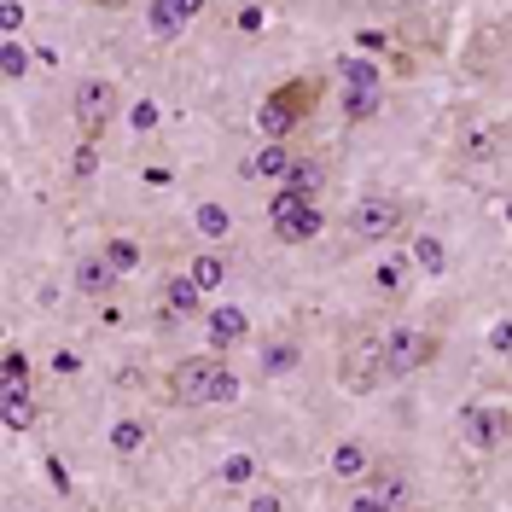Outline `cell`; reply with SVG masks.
Returning <instances> with one entry per match:
<instances>
[{"label":"cell","mask_w":512,"mask_h":512,"mask_svg":"<svg viewBox=\"0 0 512 512\" xmlns=\"http://www.w3.org/2000/svg\"><path fill=\"white\" fill-rule=\"evenodd\" d=\"M163 384H169V402H181V408H216V402L239 396V373L222 355H187L163 373Z\"/></svg>","instance_id":"obj_1"},{"label":"cell","mask_w":512,"mask_h":512,"mask_svg":"<svg viewBox=\"0 0 512 512\" xmlns=\"http://www.w3.org/2000/svg\"><path fill=\"white\" fill-rule=\"evenodd\" d=\"M338 379H344V390H355V396L379 390V384L390 379V332L355 326L350 338H344V350H338Z\"/></svg>","instance_id":"obj_2"},{"label":"cell","mask_w":512,"mask_h":512,"mask_svg":"<svg viewBox=\"0 0 512 512\" xmlns=\"http://www.w3.org/2000/svg\"><path fill=\"white\" fill-rule=\"evenodd\" d=\"M268 227H274V239H286V245H309L320 233V198H309V192H297V187H274Z\"/></svg>","instance_id":"obj_3"},{"label":"cell","mask_w":512,"mask_h":512,"mask_svg":"<svg viewBox=\"0 0 512 512\" xmlns=\"http://www.w3.org/2000/svg\"><path fill=\"white\" fill-rule=\"evenodd\" d=\"M402 227H408V204L390 198V192H367V198L350 210V233L361 239V245H384V239H396Z\"/></svg>","instance_id":"obj_4"},{"label":"cell","mask_w":512,"mask_h":512,"mask_svg":"<svg viewBox=\"0 0 512 512\" xmlns=\"http://www.w3.org/2000/svg\"><path fill=\"white\" fill-rule=\"evenodd\" d=\"M117 88L105 82V76H88V82H76V99H70V117H76V134L82 140H99L105 128L117 123Z\"/></svg>","instance_id":"obj_5"},{"label":"cell","mask_w":512,"mask_h":512,"mask_svg":"<svg viewBox=\"0 0 512 512\" xmlns=\"http://www.w3.org/2000/svg\"><path fill=\"white\" fill-rule=\"evenodd\" d=\"M443 350V332H431V326H396L390 332V379H408L419 367H431Z\"/></svg>","instance_id":"obj_6"},{"label":"cell","mask_w":512,"mask_h":512,"mask_svg":"<svg viewBox=\"0 0 512 512\" xmlns=\"http://www.w3.org/2000/svg\"><path fill=\"white\" fill-rule=\"evenodd\" d=\"M303 105H309V82H291V88H280V94L262 99V111H256L262 140H286L291 128L303 123Z\"/></svg>","instance_id":"obj_7"},{"label":"cell","mask_w":512,"mask_h":512,"mask_svg":"<svg viewBox=\"0 0 512 512\" xmlns=\"http://www.w3.org/2000/svg\"><path fill=\"white\" fill-rule=\"evenodd\" d=\"M501 146H507V128L495 123V117H466L460 134H454V158L460 163H495Z\"/></svg>","instance_id":"obj_8"},{"label":"cell","mask_w":512,"mask_h":512,"mask_svg":"<svg viewBox=\"0 0 512 512\" xmlns=\"http://www.w3.org/2000/svg\"><path fill=\"white\" fill-rule=\"evenodd\" d=\"M460 431H466V443L478 448V454H495L512 437V419L495 414V408H483V402H472V408H460Z\"/></svg>","instance_id":"obj_9"},{"label":"cell","mask_w":512,"mask_h":512,"mask_svg":"<svg viewBox=\"0 0 512 512\" xmlns=\"http://www.w3.org/2000/svg\"><path fill=\"white\" fill-rule=\"evenodd\" d=\"M117 268H111V256L105 251H88L82 262H76V291H88V297H111L117 291Z\"/></svg>","instance_id":"obj_10"},{"label":"cell","mask_w":512,"mask_h":512,"mask_svg":"<svg viewBox=\"0 0 512 512\" xmlns=\"http://www.w3.org/2000/svg\"><path fill=\"white\" fill-rule=\"evenodd\" d=\"M0 419H6L12 431H30L35 419H41V402H35L30 384H12V390H0Z\"/></svg>","instance_id":"obj_11"},{"label":"cell","mask_w":512,"mask_h":512,"mask_svg":"<svg viewBox=\"0 0 512 512\" xmlns=\"http://www.w3.org/2000/svg\"><path fill=\"white\" fill-rule=\"evenodd\" d=\"M204 326H210V344H216V350H233V344H245V338H251V320L239 315L233 303H227V309H210Z\"/></svg>","instance_id":"obj_12"},{"label":"cell","mask_w":512,"mask_h":512,"mask_svg":"<svg viewBox=\"0 0 512 512\" xmlns=\"http://www.w3.org/2000/svg\"><path fill=\"white\" fill-rule=\"evenodd\" d=\"M198 297H204V286H198L192 274H187V280L175 274V280L163 286V315H169V320H175V315H181V320H187V315H198V309H204Z\"/></svg>","instance_id":"obj_13"},{"label":"cell","mask_w":512,"mask_h":512,"mask_svg":"<svg viewBox=\"0 0 512 512\" xmlns=\"http://www.w3.org/2000/svg\"><path fill=\"white\" fill-rule=\"evenodd\" d=\"M332 472H338L344 483L367 478V472H373V454H367V443H355V437H344V443L332 448Z\"/></svg>","instance_id":"obj_14"},{"label":"cell","mask_w":512,"mask_h":512,"mask_svg":"<svg viewBox=\"0 0 512 512\" xmlns=\"http://www.w3.org/2000/svg\"><path fill=\"white\" fill-rule=\"evenodd\" d=\"M291 163H297V152H291L286 140H268V146L251 158V175H262V181H286Z\"/></svg>","instance_id":"obj_15"},{"label":"cell","mask_w":512,"mask_h":512,"mask_svg":"<svg viewBox=\"0 0 512 512\" xmlns=\"http://www.w3.org/2000/svg\"><path fill=\"white\" fill-rule=\"evenodd\" d=\"M198 6H204V0H152V30L175 35L187 18H198Z\"/></svg>","instance_id":"obj_16"},{"label":"cell","mask_w":512,"mask_h":512,"mask_svg":"<svg viewBox=\"0 0 512 512\" xmlns=\"http://www.w3.org/2000/svg\"><path fill=\"white\" fill-rule=\"evenodd\" d=\"M280 187H297V192H309V198H320V192H326V163L320 158H297Z\"/></svg>","instance_id":"obj_17"},{"label":"cell","mask_w":512,"mask_h":512,"mask_svg":"<svg viewBox=\"0 0 512 512\" xmlns=\"http://www.w3.org/2000/svg\"><path fill=\"white\" fill-rule=\"evenodd\" d=\"M192 280L204 291H216V286H227V256H216V251H204V256H192V268H187Z\"/></svg>","instance_id":"obj_18"},{"label":"cell","mask_w":512,"mask_h":512,"mask_svg":"<svg viewBox=\"0 0 512 512\" xmlns=\"http://www.w3.org/2000/svg\"><path fill=\"white\" fill-rule=\"evenodd\" d=\"M99 251L111 256V268H117V274H134V268H140V245H134V239H123V233H117V239H105Z\"/></svg>","instance_id":"obj_19"},{"label":"cell","mask_w":512,"mask_h":512,"mask_svg":"<svg viewBox=\"0 0 512 512\" xmlns=\"http://www.w3.org/2000/svg\"><path fill=\"white\" fill-rule=\"evenodd\" d=\"M414 262L425 268V274H443V262H448V256H443V239L419 233V239H414Z\"/></svg>","instance_id":"obj_20"},{"label":"cell","mask_w":512,"mask_h":512,"mask_svg":"<svg viewBox=\"0 0 512 512\" xmlns=\"http://www.w3.org/2000/svg\"><path fill=\"white\" fill-rule=\"evenodd\" d=\"M140 443H146V425H140V419L111 425V448H117V454H140Z\"/></svg>","instance_id":"obj_21"},{"label":"cell","mask_w":512,"mask_h":512,"mask_svg":"<svg viewBox=\"0 0 512 512\" xmlns=\"http://www.w3.org/2000/svg\"><path fill=\"white\" fill-rule=\"evenodd\" d=\"M344 111H350V123H367L379 111V88H350L344 94Z\"/></svg>","instance_id":"obj_22"},{"label":"cell","mask_w":512,"mask_h":512,"mask_svg":"<svg viewBox=\"0 0 512 512\" xmlns=\"http://www.w3.org/2000/svg\"><path fill=\"white\" fill-rule=\"evenodd\" d=\"M367 495H379L384 507H402V495H408V483H402V472H379V483H373Z\"/></svg>","instance_id":"obj_23"},{"label":"cell","mask_w":512,"mask_h":512,"mask_svg":"<svg viewBox=\"0 0 512 512\" xmlns=\"http://www.w3.org/2000/svg\"><path fill=\"white\" fill-rule=\"evenodd\" d=\"M12 384H30V361L18 350H6V361H0V390H12Z\"/></svg>","instance_id":"obj_24"},{"label":"cell","mask_w":512,"mask_h":512,"mask_svg":"<svg viewBox=\"0 0 512 512\" xmlns=\"http://www.w3.org/2000/svg\"><path fill=\"white\" fill-rule=\"evenodd\" d=\"M344 82H350V88H379V64L350 59V64H344Z\"/></svg>","instance_id":"obj_25"},{"label":"cell","mask_w":512,"mask_h":512,"mask_svg":"<svg viewBox=\"0 0 512 512\" xmlns=\"http://www.w3.org/2000/svg\"><path fill=\"white\" fill-rule=\"evenodd\" d=\"M198 227H204L210 239H222V233H227L233 222H227V210H222V204H198Z\"/></svg>","instance_id":"obj_26"},{"label":"cell","mask_w":512,"mask_h":512,"mask_svg":"<svg viewBox=\"0 0 512 512\" xmlns=\"http://www.w3.org/2000/svg\"><path fill=\"white\" fill-rule=\"evenodd\" d=\"M291 361H297V350H291V344H274V350L262 355V373H268V379H274V373H286Z\"/></svg>","instance_id":"obj_27"},{"label":"cell","mask_w":512,"mask_h":512,"mask_svg":"<svg viewBox=\"0 0 512 512\" xmlns=\"http://www.w3.org/2000/svg\"><path fill=\"white\" fill-rule=\"evenodd\" d=\"M251 472H256V460H251V454H233V460L222 466V478H227V483H251Z\"/></svg>","instance_id":"obj_28"},{"label":"cell","mask_w":512,"mask_h":512,"mask_svg":"<svg viewBox=\"0 0 512 512\" xmlns=\"http://www.w3.org/2000/svg\"><path fill=\"white\" fill-rule=\"evenodd\" d=\"M408 262H414V256H408ZM408 262H379V291H396V286H402Z\"/></svg>","instance_id":"obj_29"},{"label":"cell","mask_w":512,"mask_h":512,"mask_svg":"<svg viewBox=\"0 0 512 512\" xmlns=\"http://www.w3.org/2000/svg\"><path fill=\"white\" fill-rule=\"evenodd\" d=\"M24 70H30V53L18 41H6V76H24Z\"/></svg>","instance_id":"obj_30"},{"label":"cell","mask_w":512,"mask_h":512,"mask_svg":"<svg viewBox=\"0 0 512 512\" xmlns=\"http://www.w3.org/2000/svg\"><path fill=\"white\" fill-rule=\"evenodd\" d=\"M70 169H76V181H82V175H94V140H82V152H76Z\"/></svg>","instance_id":"obj_31"},{"label":"cell","mask_w":512,"mask_h":512,"mask_svg":"<svg viewBox=\"0 0 512 512\" xmlns=\"http://www.w3.org/2000/svg\"><path fill=\"white\" fill-rule=\"evenodd\" d=\"M239 30H245V35L262 30V12H256V6H245V12H239Z\"/></svg>","instance_id":"obj_32"},{"label":"cell","mask_w":512,"mask_h":512,"mask_svg":"<svg viewBox=\"0 0 512 512\" xmlns=\"http://www.w3.org/2000/svg\"><path fill=\"white\" fill-rule=\"evenodd\" d=\"M0 18H6V35H12L18 24H24V6H18V0H6V12H0Z\"/></svg>","instance_id":"obj_33"},{"label":"cell","mask_w":512,"mask_h":512,"mask_svg":"<svg viewBox=\"0 0 512 512\" xmlns=\"http://www.w3.org/2000/svg\"><path fill=\"white\" fill-rule=\"evenodd\" d=\"M350 512H396V507H384L379 495H361V501H355V507H350Z\"/></svg>","instance_id":"obj_34"},{"label":"cell","mask_w":512,"mask_h":512,"mask_svg":"<svg viewBox=\"0 0 512 512\" xmlns=\"http://www.w3.org/2000/svg\"><path fill=\"white\" fill-rule=\"evenodd\" d=\"M256 512H280V495H256Z\"/></svg>","instance_id":"obj_35"},{"label":"cell","mask_w":512,"mask_h":512,"mask_svg":"<svg viewBox=\"0 0 512 512\" xmlns=\"http://www.w3.org/2000/svg\"><path fill=\"white\" fill-rule=\"evenodd\" d=\"M94 6H105V12H123L128 0H94Z\"/></svg>","instance_id":"obj_36"}]
</instances>
